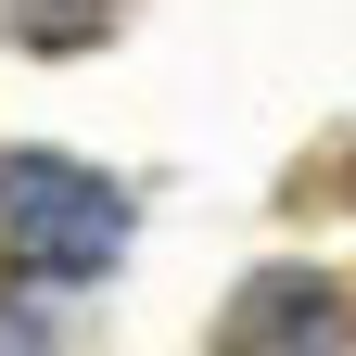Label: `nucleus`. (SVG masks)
I'll return each instance as SVG.
<instances>
[{
    "instance_id": "nucleus-2",
    "label": "nucleus",
    "mask_w": 356,
    "mask_h": 356,
    "mask_svg": "<svg viewBox=\"0 0 356 356\" xmlns=\"http://www.w3.org/2000/svg\"><path fill=\"white\" fill-rule=\"evenodd\" d=\"M216 356H356V280H318V267L242 280L216 318Z\"/></svg>"
},
{
    "instance_id": "nucleus-4",
    "label": "nucleus",
    "mask_w": 356,
    "mask_h": 356,
    "mask_svg": "<svg viewBox=\"0 0 356 356\" xmlns=\"http://www.w3.org/2000/svg\"><path fill=\"white\" fill-rule=\"evenodd\" d=\"M293 204H356V140H343V153H318V165H305V191H293Z\"/></svg>"
},
{
    "instance_id": "nucleus-1",
    "label": "nucleus",
    "mask_w": 356,
    "mask_h": 356,
    "mask_svg": "<svg viewBox=\"0 0 356 356\" xmlns=\"http://www.w3.org/2000/svg\"><path fill=\"white\" fill-rule=\"evenodd\" d=\"M127 254V191L115 178H89L64 153H0V267L38 293L64 280H102V267Z\"/></svg>"
},
{
    "instance_id": "nucleus-3",
    "label": "nucleus",
    "mask_w": 356,
    "mask_h": 356,
    "mask_svg": "<svg viewBox=\"0 0 356 356\" xmlns=\"http://www.w3.org/2000/svg\"><path fill=\"white\" fill-rule=\"evenodd\" d=\"M115 0H13V38L26 51H76V38H102Z\"/></svg>"
}]
</instances>
